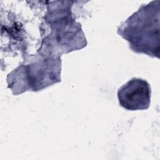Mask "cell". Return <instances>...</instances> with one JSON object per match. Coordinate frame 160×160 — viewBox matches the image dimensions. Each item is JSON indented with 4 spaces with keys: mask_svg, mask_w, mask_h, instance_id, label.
Here are the masks:
<instances>
[{
    "mask_svg": "<svg viewBox=\"0 0 160 160\" xmlns=\"http://www.w3.org/2000/svg\"><path fill=\"white\" fill-rule=\"evenodd\" d=\"M159 1L142 6L122 22L118 32L134 52L159 57Z\"/></svg>",
    "mask_w": 160,
    "mask_h": 160,
    "instance_id": "cell-1",
    "label": "cell"
},
{
    "mask_svg": "<svg viewBox=\"0 0 160 160\" xmlns=\"http://www.w3.org/2000/svg\"><path fill=\"white\" fill-rule=\"evenodd\" d=\"M68 5L50 7L45 16V22L49 26L51 32L42 40L40 48L41 54L60 57L63 53L86 46V38L81 26L72 19Z\"/></svg>",
    "mask_w": 160,
    "mask_h": 160,
    "instance_id": "cell-2",
    "label": "cell"
},
{
    "mask_svg": "<svg viewBox=\"0 0 160 160\" xmlns=\"http://www.w3.org/2000/svg\"><path fill=\"white\" fill-rule=\"evenodd\" d=\"M151 87L144 79L133 78L123 84L118 91L119 104L129 111L144 110L151 102Z\"/></svg>",
    "mask_w": 160,
    "mask_h": 160,
    "instance_id": "cell-4",
    "label": "cell"
},
{
    "mask_svg": "<svg viewBox=\"0 0 160 160\" xmlns=\"http://www.w3.org/2000/svg\"><path fill=\"white\" fill-rule=\"evenodd\" d=\"M61 69L60 57L35 56L8 75V87L15 95L41 90L61 81Z\"/></svg>",
    "mask_w": 160,
    "mask_h": 160,
    "instance_id": "cell-3",
    "label": "cell"
}]
</instances>
